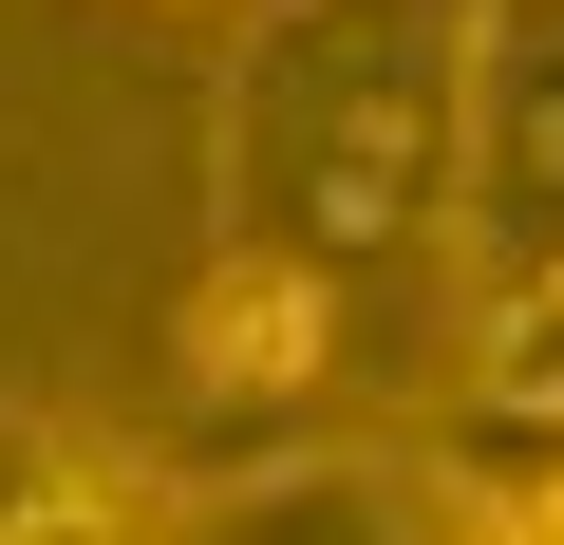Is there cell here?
I'll use <instances>...</instances> for the list:
<instances>
[{"label":"cell","instance_id":"cell-1","mask_svg":"<svg viewBox=\"0 0 564 545\" xmlns=\"http://www.w3.org/2000/svg\"><path fill=\"white\" fill-rule=\"evenodd\" d=\"M470 113L489 0H263L226 57V263H282L339 320L433 302L470 244Z\"/></svg>","mask_w":564,"mask_h":545},{"label":"cell","instance_id":"cell-2","mask_svg":"<svg viewBox=\"0 0 564 545\" xmlns=\"http://www.w3.org/2000/svg\"><path fill=\"white\" fill-rule=\"evenodd\" d=\"M188 545H489L452 451H263L226 489H170Z\"/></svg>","mask_w":564,"mask_h":545},{"label":"cell","instance_id":"cell-3","mask_svg":"<svg viewBox=\"0 0 564 545\" xmlns=\"http://www.w3.org/2000/svg\"><path fill=\"white\" fill-rule=\"evenodd\" d=\"M339 358H358V320L302 302L282 263H226V244L188 263V302H170V395L188 414H245V433H302Z\"/></svg>","mask_w":564,"mask_h":545},{"label":"cell","instance_id":"cell-4","mask_svg":"<svg viewBox=\"0 0 564 545\" xmlns=\"http://www.w3.org/2000/svg\"><path fill=\"white\" fill-rule=\"evenodd\" d=\"M470 244H489V283L564 263V0H489V113H470Z\"/></svg>","mask_w":564,"mask_h":545},{"label":"cell","instance_id":"cell-5","mask_svg":"<svg viewBox=\"0 0 564 545\" xmlns=\"http://www.w3.org/2000/svg\"><path fill=\"white\" fill-rule=\"evenodd\" d=\"M0 545H188V508L57 414H0Z\"/></svg>","mask_w":564,"mask_h":545},{"label":"cell","instance_id":"cell-6","mask_svg":"<svg viewBox=\"0 0 564 545\" xmlns=\"http://www.w3.org/2000/svg\"><path fill=\"white\" fill-rule=\"evenodd\" d=\"M470 414H508V433H564V263L489 283V320H470Z\"/></svg>","mask_w":564,"mask_h":545}]
</instances>
